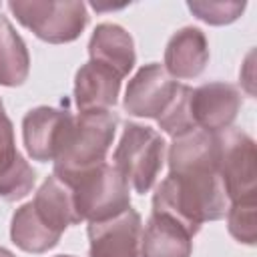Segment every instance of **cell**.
Instances as JSON below:
<instances>
[{"label": "cell", "instance_id": "1", "mask_svg": "<svg viewBox=\"0 0 257 257\" xmlns=\"http://www.w3.org/2000/svg\"><path fill=\"white\" fill-rule=\"evenodd\" d=\"M169 177L157 187L153 211L167 213L193 235L205 221L225 215V189L217 171V135L193 131L169 151Z\"/></svg>", "mask_w": 257, "mask_h": 257}, {"label": "cell", "instance_id": "2", "mask_svg": "<svg viewBox=\"0 0 257 257\" xmlns=\"http://www.w3.org/2000/svg\"><path fill=\"white\" fill-rule=\"evenodd\" d=\"M114 128L116 114L110 110H84L74 116L60 153L54 159V175L64 181L104 163L114 139Z\"/></svg>", "mask_w": 257, "mask_h": 257}, {"label": "cell", "instance_id": "3", "mask_svg": "<svg viewBox=\"0 0 257 257\" xmlns=\"http://www.w3.org/2000/svg\"><path fill=\"white\" fill-rule=\"evenodd\" d=\"M64 183L72 191L74 209L80 221H104L120 215L131 207L128 183L114 165L100 163L92 169L64 179Z\"/></svg>", "mask_w": 257, "mask_h": 257}, {"label": "cell", "instance_id": "4", "mask_svg": "<svg viewBox=\"0 0 257 257\" xmlns=\"http://www.w3.org/2000/svg\"><path fill=\"white\" fill-rule=\"evenodd\" d=\"M114 167L137 193H147L163 167L165 141L151 126L128 122L114 151Z\"/></svg>", "mask_w": 257, "mask_h": 257}, {"label": "cell", "instance_id": "5", "mask_svg": "<svg viewBox=\"0 0 257 257\" xmlns=\"http://www.w3.org/2000/svg\"><path fill=\"white\" fill-rule=\"evenodd\" d=\"M217 171L231 203L255 199L257 151L253 139L237 128L217 133Z\"/></svg>", "mask_w": 257, "mask_h": 257}, {"label": "cell", "instance_id": "6", "mask_svg": "<svg viewBox=\"0 0 257 257\" xmlns=\"http://www.w3.org/2000/svg\"><path fill=\"white\" fill-rule=\"evenodd\" d=\"M8 6L26 28L52 44L74 40L88 20L82 2H10Z\"/></svg>", "mask_w": 257, "mask_h": 257}, {"label": "cell", "instance_id": "7", "mask_svg": "<svg viewBox=\"0 0 257 257\" xmlns=\"http://www.w3.org/2000/svg\"><path fill=\"white\" fill-rule=\"evenodd\" d=\"M90 257H143V223L135 209L88 225Z\"/></svg>", "mask_w": 257, "mask_h": 257}, {"label": "cell", "instance_id": "8", "mask_svg": "<svg viewBox=\"0 0 257 257\" xmlns=\"http://www.w3.org/2000/svg\"><path fill=\"white\" fill-rule=\"evenodd\" d=\"M241 108V92L227 82H207L191 92L195 128L217 135L231 126Z\"/></svg>", "mask_w": 257, "mask_h": 257}, {"label": "cell", "instance_id": "9", "mask_svg": "<svg viewBox=\"0 0 257 257\" xmlns=\"http://www.w3.org/2000/svg\"><path fill=\"white\" fill-rule=\"evenodd\" d=\"M74 120V114L54 106H38L24 116L22 135L28 155L34 161H54L60 153L64 137Z\"/></svg>", "mask_w": 257, "mask_h": 257}, {"label": "cell", "instance_id": "10", "mask_svg": "<svg viewBox=\"0 0 257 257\" xmlns=\"http://www.w3.org/2000/svg\"><path fill=\"white\" fill-rule=\"evenodd\" d=\"M177 86L179 82H175L161 64H147L131 78L126 86L124 110L135 116L159 118L173 98Z\"/></svg>", "mask_w": 257, "mask_h": 257}, {"label": "cell", "instance_id": "11", "mask_svg": "<svg viewBox=\"0 0 257 257\" xmlns=\"http://www.w3.org/2000/svg\"><path fill=\"white\" fill-rule=\"evenodd\" d=\"M34 185V171L16 151L14 128L0 100V197L6 201L22 199Z\"/></svg>", "mask_w": 257, "mask_h": 257}, {"label": "cell", "instance_id": "12", "mask_svg": "<svg viewBox=\"0 0 257 257\" xmlns=\"http://www.w3.org/2000/svg\"><path fill=\"white\" fill-rule=\"evenodd\" d=\"M120 78V74L100 62L88 60L82 64L74 78V100L80 112L110 110L118 96Z\"/></svg>", "mask_w": 257, "mask_h": 257}, {"label": "cell", "instance_id": "13", "mask_svg": "<svg viewBox=\"0 0 257 257\" xmlns=\"http://www.w3.org/2000/svg\"><path fill=\"white\" fill-rule=\"evenodd\" d=\"M193 233L167 213L153 211L143 229V257H191Z\"/></svg>", "mask_w": 257, "mask_h": 257}, {"label": "cell", "instance_id": "14", "mask_svg": "<svg viewBox=\"0 0 257 257\" xmlns=\"http://www.w3.org/2000/svg\"><path fill=\"white\" fill-rule=\"evenodd\" d=\"M209 60V44L199 28L185 26L175 32L165 50V70L175 78L199 76Z\"/></svg>", "mask_w": 257, "mask_h": 257}, {"label": "cell", "instance_id": "15", "mask_svg": "<svg viewBox=\"0 0 257 257\" xmlns=\"http://www.w3.org/2000/svg\"><path fill=\"white\" fill-rule=\"evenodd\" d=\"M90 60L112 68L124 76L135 64V44L131 34L118 24H100L94 28L88 44Z\"/></svg>", "mask_w": 257, "mask_h": 257}, {"label": "cell", "instance_id": "16", "mask_svg": "<svg viewBox=\"0 0 257 257\" xmlns=\"http://www.w3.org/2000/svg\"><path fill=\"white\" fill-rule=\"evenodd\" d=\"M36 213L56 231H64L68 225H76L80 223L76 209H74V201H72V191L70 187L60 181L56 175L48 177L40 189L36 191V197L32 201Z\"/></svg>", "mask_w": 257, "mask_h": 257}, {"label": "cell", "instance_id": "17", "mask_svg": "<svg viewBox=\"0 0 257 257\" xmlns=\"http://www.w3.org/2000/svg\"><path fill=\"white\" fill-rule=\"evenodd\" d=\"M12 241L28 253H44L50 247H54L60 239V231L52 229L34 209L32 201L22 205L14 217H12V227H10Z\"/></svg>", "mask_w": 257, "mask_h": 257}, {"label": "cell", "instance_id": "18", "mask_svg": "<svg viewBox=\"0 0 257 257\" xmlns=\"http://www.w3.org/2000/svg\"><path fill=\"white\" fill-rule=\"evenodd\" d=\"M30 58L26 44L6 18H0V84L18 86L26 80Z\"/></svg>", "mask_w": 257, "mask_h": 257}, {"label": "cell", "instance_id": "19", "mask_svg": "<svg viewBox=\"0 0 257 257\" xmlns=\"http://www.w3.org/2000/svg\"><path fill=\"white\" fill-rule=\"evenodd\" d=\"M191 92H193L191 86L179 84L173 98L169 100L167 108L157 118L161 128L167 135H171L173 139L197 131L195 124H193V118H191Z\"/></svg>", "mask_w": 257, "mask_h": 257}, {"label": "cell", "instance_id": "20", "mask_svg": "<svg viewBox=\"0 0 257 257\" xmlns=\"http://www.w3.org/2000/svg\"><path fill=\"white\" fill-rule=\"evenodd\" d=\"M227 221H229V233L239 243L253 245L257 241V199L231 203Z\"/></svg>", "mask_w": 257, "mask_h": 257}, {"label": "cell", "instance_id": "21", "mask_svg": "<svg viewBox=\"0 0 257 257\" xmlns=\"http://www.w3.org/2000/svg\"><path fill=\"white\" fill-rule=\"evenodd\" d=\"M189 8L197 18L209 24H227L241 16L245 10V2H189Z\"/></svg>", "mask_w": 257, "mask_h": 257}, {"label": "cell", "instance_id": "22", "mask_svg": "<svg viewBox=\"0 0 257 257\" xmlns=\"http://www.w3.org/2000/svg\"><path fill=\"white\" fill-rule=\"evenodd\" d=\"M56 257H72V255H56Z\"/></svg>", "mask_w": 257, "mask_h": 257}]
</instances>
